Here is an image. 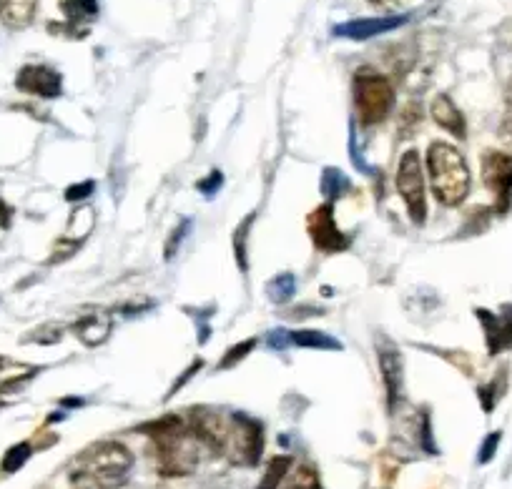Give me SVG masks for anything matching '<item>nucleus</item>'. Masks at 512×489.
<instances>
[{"mask_svg":"<svg viewBox=\"0 0 512 489\" xmlns=\"http://www.w3.org/2000/svg\"><path fill=\"white\" fill-rule=\"evenodd\" d=\"M134 469V454L126 444L103 439L93 442L73 459L68 469L71 489H118L128 482Z\"/></svg>","mask_w":512,"mask_h":489,"instance_id":"f257e3e1","label":"nucleus"},{"mask_svg":"<svg viewBox=\"0 0 512 489\" xmlns=\"http://www.w3.org/2000/svg\"><path fill=\"white\" fill-rule=\"evenodd\" d=\"M141 432L149 434L154 444V464L164 477H186L199 467V447L204 444L194 437L186 419L169 414L146 424Z\"/></svg>","mask_w":512,"mask_h":489,"instance_id":"f03ea898","label":"nucleus"},{"mask_svg":"<svg viewBox=\"0 0 512 489\" xmlns=\"http://www.w3.org/2000/svg\"><path fill=\"white\" fill-rule=\"evenodd\" d=\"M427 174H430L432 194L442 206H460L472 189L465 156L445 141H432L427 148Z\"/></svg>","mask_w":512,"mask_h":489,"instance_id":"7ed1b4c3","label":"nucleus"},{"mask_svg":"<svg viewBox=\"0 0 512 489\" xmlns=\"http://www.w3.org/2000/svg\"><path fill=\"white\" fill-rule=\"evenodd\" d=\"M395 106V88L374 71H359L354 76V111L364 126L382 123Z\"/></svg>","mask_w":512,"mask_h":489,"instance_id":"20e7f679","label":"nucleus"},{"mask_svg":"<svg viewBox=\"0 0 512 489\" xmlns=\"http://www.w3.org/2000/svg\"><path fill=\"white\" fill-rule=\"evenodd\" d=\"M226 457L241 467H256L264 454V429L256 419L246 414H229V432H226Z\"/></svg>","mask_w":512,"mask_h":489,"instance_id":"39448f33","label":"nucleus"},{"mask_svg":"<svg viewBox=\"0 0 512 489\" xmlns=\"http://www.w3.org/2000/svg\"><path fill=\"white\" fill-rule=\"evenodd\" d=\"M397 194L405 201L407 214L415 224H425L427 219V199H425V176H422L420 151L410 148L402 153L400 166H397Z\"/></svg>","mask_w":512,"mask_h":489,"instance_id":"423d86ee","label":"nucleus"},{"mask_svg":"<svg viewBox=\"0 0 512 489\" xmlns=\"http://www.w3.org/2000/svg\"><path fill=\"white\" fill-rule=\"evenodd\" d=\"M482 181L495 196V209L505 214L512 204V153L487 151L482 156Z\"/></svg>","mask_w":512,"mask_h":489,"instance_id":"0eeeda50","label":"nucleus"},{"mask_svg":"<svg viewBox=\"0 0 512 489\" xmlns=\"http://www.w3.org/2000/svg\"><path fill=\"white\" fill-rule=\"evenodd\" d=\"M309 236H312L314 246L324 254H339V251L349 249V236L342 234V229L334 221V204H322L309 214Z\"/></svg>","mask_w":512,"mask_h":489,"instance_id":"6e6552de","label":"nucleus"},{"mask_svg":"<svg viewBox=\"0 0 512 489\" xmlns=\"http://www.w3.org/2000/svg\"><path fill=\"white\" fill-rule=\"evenodd\" d=\"M16 88L28 96L43 98V101H53L63 93V76L51 66L43 63H28L18 71Z\"/></svg>","mask_w":512,"mask_h":489,"instance_id":"1a4fd4ad","label":"nucleus"},{"mask_svg":"<svg viewBox=\"0 0 512 489\" xmlns=\"http://www.w3.org/2000/svg\"><path fill=\"white\" fill-rule=\"evenodd\" d=\"M475 314L485 329L487 352L500 354L505 349H512V304H505L497 314L487 309H477Z\"/></svg>","mask_w":512,"mask_h":489,"instance_id":"9d476101","label":"nucleus"},{"mask_svg":"<svg viewBox=\"0 0 512 489\" xmlns=\"http://www.w3.org/2000/svg\"><path fill=\"white\" fill-rule=\"evenodd\" d=\"M379 357V374H382L384 392H387V407L390 412H395V407L402 399V379H405V367H402V354L400 349L392 347V344H382L377 352Z\"/></svg>","mask_w":512,"mask_h":489,"instance_id":"9b49d317","label":"nucleus"},{"mask_svg":"<svg viewBox=\"0 0 512 489\" xmlns=\"http://www.w3.org/2000/svg\"><path fill=\"white\" fill-rule=\"evenodd\" d=\"M410 16H390V18H359V21L342 23L334 28V36L349 38V41H369L374 36H382L387 31L405 26Z\"/></svg>","mask_w":512,"mask_h":489,"instance_id":"f8f14e48","label":"nucleus"},{"mask_svg":"<svg viewBox=\"0 0 512 489\" xmlns=\"http://www.w3.org/2000/svg\"><path fill=\"white\" fill-rule=\"evenodd\" d=\"M430 113H432V121H435L437 126L445 128V131L450 133V136H455V138H460V141H465V138H467L465 113H462L460 108L455 106V101H452L450 96L440 93V96L432 98Z\"/></svg>","mask_w":512,"mask_h":489,"instance_id":"ddd939ff","label":"nucleus"},{"mask_svg":"<svg viewBox=\"0 0 512 489\" xmlns=\"http://www.w3.org/2000/svg\"><path fill=\"white\" fill-rule=\"evenodd\" d=\"M113 332V321L106 314H88L83 319H78L73 324V334L78 337V342H83L86 347H101Z\"/></svg>","mask_w":512,"mask_h":489,"instance_id":"4468645a","label":"nucleus"},{"mask_svg":"<svg viewBox=\"0 0 512 489\" xmlns=\"http://www.w3.org/2000/svg\"><path fill=\"white\" fill-rule=\"evenodd\" d=\"M63 13H66V26L71 28V36H86L88 26L98 18V0H63Z\"/></svg>","mask_w":512,"mask_h":489,"instance_id":"2eb2a0df","label":"nucleus"},{"mask_svg":"<svg viewBox=\"0 0 512 489\" xmlns=\"http://www.w3.org/2000/svg\"><path fill=\"white\" fill-rule=\"evenodd\" d=\"M38 0H0V21L13 31H23L33 23Z\"/></svg>","mask_w":512,"mask_h":489,"instance_id":"dca6fc26","label":"nucleus"},{"mask_svg":"<svg viewBox=\"0 0 512 489\" xmlns=\"http://www.w3.org/2000/svg\"><path fill=\"white\" fill-rule=\"evenodd\" d=\"M289 344L304 349H327V352L342 349V344L337 339L324 332H317V329H297V332H289Z\"/></svg>","mask_w":512,"mask_h":489,"instance_id":"f3484780","label":"nucleus"},{"mask_svg":"<svg viewBox=\"0 0 512 489\" xmlns=\"http://www.w3.org/2000/svg\"><path fill=\"white\" fill-rule=\"evenodd\" d=\"M292 457H287V454H279V457L269 459L267 469H264L262 479H259V484H256V489H279L282 487V482L287 479V474L292 472Z\"/></svg>","mask_w":512,"mask_h":489,"instance_id":"a211bd4d","label":"nucleus"},{"mask_svg":"<svg viewBox=\"0 0 512 489\" xmlns=\"http://www.w3.org/2000/svg\"><path fill=\"white\" fill-rule=\"evenodd\" d=\"M256 214H249L234 231V259L236 266L241 269V274L249 271V234H251V226H254Z\"/></svg>","mask_w":512,"mask_h":489,"instance_id":"6ab92c4d","label":"nucleus"},{"mask_svg":"<svg viewBox=\"0 0 512 489\" xmlns=\"http://www.w3.org/2000/svg\"><path fill=\"white\" fill-rule=\"evenodd\" d=\"M279 489H322V482H319V472L312 464H299L294 472L287 474Z\"/></svg>","mask_w":512,"mask_h":489,"instance_id":"aec40b11","label":"nucleus"},{"mask_svg":"<svg viewBox=\"0 0 512 489\" xmlns=\"http://www.w3.org/2000/svg\"><path fill=\"white\" fill-rule=\"evenodd\" d=\"M349 191V179L339 169H324L322 174V194L327 199V204L342 199Z\"/></svg>","mask_w":512,"mask_h":489,"instance_id":"412c9836","label":"nucleus"},{"mask_svg":"<svg viewBox=\"0 0 512 489\" xmlns=\"http://www.w3.org/2000/svg\"><path fill=\"white\" fill-rule=\"evenodd\" d=\"M33 454V444L31 442H18L3 454V462H0V472L3 474H16L23 464L31 459Z\"/></svg>","mask_w":512,"mask_h":489,"instance_id":"4be33fe9","label":"nucleus"},{"mask_svg":"<svg viewBox=\"0 0 512 489\" xmlns=\"http://www.w3.org/2000/svg\"><path fill=\"white\" fill-rule=\"evenodd\" d=\"M294 291H297V279H294L292 274L274 276L267 286V294L274 304H287V301L294 296Z\"/></svg>","mask_w":512,"mask_h":489,"instance_id":"5701e85b","label":"nucleus"},{"mask_svg":"<svg viewBox=\"0 0 512 489\" xmlns=\"http://www.w3.org/2000/svg\"><path fill=\"white\" fill-rule=\"evenodd\" d=\"M254 347H256V339H244V342L234 344V347H231L229 352H226L224 357H221L219 369H231V367H236V364H239L241 359L249 357L251 349H254Z\"/></svg>","mask_w":512,"mask_h":489,"instance_id":"b1692460","label":"nucleus"},{"mask_svg":"<svg viewBox=\"0 0 512 489\" xmlns=\"http://www.w3.org/2000/svg\"><path fill=\"white\" fill-rule=\"evenodd\" d=\"M93 189H96V184H93L91 179L81 181V184L68 186V189H66V201H68V204H83V201L91 199Z\"/></svg>","mask_w":512,"mask_h":489,"instance_id":"393cba45","label":"nucleus"},{"mask_svg":"<svg viewBox=\"0 0 512 489\" xmlns=\"http://www.w3.org/2000/svg\"><path fill=\"white\" fill-rule=\"evenodd\" d=\"M500 439H502V432L487 434V437L482 439V444H480V452H477V462H480V464L492 462V457L497 454V447H500Z\"/></svg>","mask_w":512,"mask_h":489,"instance_id":"a878e982","label":"nucleus"},{"mask_svg":"<svg viewBox=\"0 0 512 489\" xmlns=\"http://www.w3.org/2000/svg\"><path fill=\"white\" fill-rule=\"evenodd\" d=\"M189 229H191V221L184 219L179 226H176L174 231H171L169 241H166V251H164L166 259H174V254H176V251H179V246H181V239H184V236L189 234Z\"/></svg>","mask_w":512,"mask_h":489,"instance_id":"bb28decb","label":"nucleus"},{"mask_svg":"<svg viewBox=\"0 0 512 489\" xmlns=\"http://www.w3.org/2000/svg\"><path fill=\"white\" fill-rule=\"evenodd\" d=\"M224 186V174L221 171H211L206 179H201L199 184H196V189H199V194H204L206 199H211V196H216V191Z\"/></svg>","mask_w":512,"mask_h":489,"instance_id":"cd10ccee","label":"nucleus"},{"mask_svg":"<svg viewBox=\"0 0 512 489\" xmlns=\"http://www.w3.org/2000/svg\"><path fill=\"white\" fill-rule=\"evenodd\" d=\"M497 382H500V379H492V382L487 384V387H480V389H477V394H480L482 412L490 414L492 409H495L497 399H500V392H497Z\"/></svg>","mask_w":512,"mask_h":489,"instance_id":"c85d7f7f","label":"nucleus"},{"mask_svg":"<svg viewBox=\"0 0 512 489\" xmlns=\"http://www.w3.org/2000/svg\"><path fill=\"white\" fill-rule=\"evenodd\" d=\"M201 367H204V362H201V359H196V362H194V364H191V367H189V369H186V372H184V374H181V377H179V379H176V384H174V387H171L169 397H171V394H174V392H179V389H181V387H184V384H186V382H189V379H191V377H194V374H196V372H199V369H201Z\"/></svg>","mask_w":512,"mask_h":489,"instance_id":"c756f323","label":"nucleus"},{"mask_svg":"<svg viewBox=\"0 0 512 489\" xmlns=\"http://www.w3.org/2000/svg\"><path fill=\"white\" fill-rule=\"evenodd\" d=\"M11 221H13V209L6 204V201L0 199V226H3V229H8V226H11Z\"/></svg>","mask_w":512,"mask_h":489,"instance_id":"7c9ffc66","label":"nucleus"},{"mask_svg":"<svg viewBox=\"0 0 512 489\" xmlns=\"http://www.w3.org/2000/svg\"><path fill=\"white\" fill-rule=\"evenodd\" d=\"M500 133H502V138H505V143H507V146L512 148V116H510V113H507V116H505V121H502V128H500Z\"/></svg>","mask_w":512,"mask_h":489,"instance_id":"2f4dec72","label":"nucleus"},{"mask_svg":"<svg viewBox=\"0 0 512 489\" xmlns=\"http://www.w3.org/2000/svg\"><path fill=\"white\" fill-rule=\"evenodd\" d=\"M505 101H507V113L512 116V81L507 83V91H505Z\"/></svg>","mask_w":512,"mask_h":489,"instance_id":"473e14b6","label":"nucleus"},{"mask_svg":"<svg viewBox=\"0 0 512 489\" xmlns=\"http://www.w3.org/2000/svg\"><path fill=\"white\" fill-rule=\"evenodd\" d=\"M369 3H372V6H379V8H384V6H390L392 0H369Z\"/></svg>","mask_w":512,"mask_h":489,"instance_id":"72a5a7b5","label":"nucleus"},{"mask_svg":"<svg viewBox=\"0 0 512 489\" xmlns=\"http://www.w3.org/2000/svg\"><path fill=\"white\" fill-rule=\"evenodd\" d=\"M11 359H6V357H0V372H3V369H8V367H11Z\"/></svg>","mask_w":512,"mask_h":489,"instance_id":"f704fd0d","label":"nucleus"},{"mask_svg":"<svg viewBox=\"0 0 512 489\" xmlns=\"http://www.w3.org/2000/svg\"><path fill=\"white\" fill-rule=\"evenodd\" d=\"M0 407H3V402H0Z\"/></svg>","mask_w":512,"mask_h":489,"instance_id":"c9c22d12","label":"nucleus"}]
</instances>
